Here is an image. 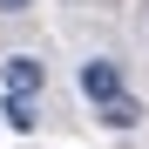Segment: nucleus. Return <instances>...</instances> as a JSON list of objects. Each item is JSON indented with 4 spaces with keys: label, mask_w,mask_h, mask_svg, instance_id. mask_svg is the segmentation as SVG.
I'll return each instance as SVG.
<instances>
[{
    "label": "nucleus",
    "mask_w": 149,
    "mask_h": 149,
    "mask_svg": "<svg viewBox=\"0 0 149 149\" xmlns=\"http://www.w3.org/2000/svg\"><path fill=\"white\" fill-rule=\"evenodd\" d=\"M95 115H102L109 129H136V122H142V102L115 88V95H102V102H95Z\"/></svg>",
    "instance_id": "3"
},
{
    "label": "nucleus",
    "mask_w": 149,
    "mask_h": 149,
    "mask_svg": "<svg viewBox=\"0 0 149 149\" xmlns=\"http://www.w3.org/2000/svg\"><path fill=\"white\" fill-rule=\"evenodd\" d=\"M7 95H41L47 88V61H34V54H7Z\"/></svg>",
    "instance_id": "1"
},
{
    "label": "nucleus",
    "mask_w": 149,
    "mask_h": 149,
    "mask_svg": "<svg viewBox=\"0 0 149 149\" xmlns=\"http://www.w3.org/2000/svg\"><path fill=\"white\" fill-rule=\"evenodd\" d=\"M115 88H122V68L115 61H102V54L81 61V95H88V102H102V95H115Z\"/></svg>",
    "instance_id": "2"
},
{
    "label": "nucleus",
    "mask_w": 149,
    "mask_h": 149,
    "mask_svg": "<svg viewBox=\"0 0 149 149\" xmlns=\"http://www.w3.org/2000/svg\"><path fill=\"white\" fill-rule=\"evenodd\" d=\"M0 115H7L14 129H34V122H41V115H34V95H7V109H0Z\"/></svg>",
    "instance_id": "4"
},
{
    "label": "nucleus",
    "mask_w": 149,
    "mask_h": 149,
    "mask_svg": "<svg viewBox=\"0 0 149 149\" xmlns=\"http://www.w3.org/2000/svg\"><path fill=\"white\" fill-rule=\"evenodd\" d=\"M34 7V0H0V14H27Z\"/></svg>",
    "instance_id": "5"
}]
</instances>
